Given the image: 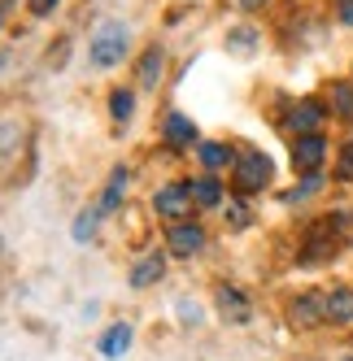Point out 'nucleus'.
<instances>
[{"label": "nucleus", "mask_w": 353, "mask_h": 361, "mask_svg": "<svg viewBox=\"0 0 353 361\" xmlns=\"http://www.w3.org/2000/svg\"><path fill=\"white\" fill-rule=\"evenodd\" d=\"M327 314H323V296L318 292H306V296H297L292 300V322L297 326H314V322H323Z\"/></svg>", "instance_id": "9d476101"}, {"label": "nucleus", "mask_w": 353, "mask_h": 361, "mask_svg": "<svg viewBox=\"0 0 353 361\" xmlns=\"http://www.w3.org/2000/svg\"><path fill=\"white\" fill-rule=\"evenodd\" d=\"M323 314L332 322H353V288H336L323 296Z\"/></svg>", "instance_id": "9b49d317"}, {"label": "nucleus", "mask_w": 353, "mask_h": 361, "mask_svg": "<svg viewBox=\"0 0 353 361\" xmlns=\"http://www.w3.org/2000/svg\"><path fill=\"white\" fill-rule=\"evenodd\" d=\"M323 157H327V140L323 135H301V140H292V166L301 174H318Z\"/></svg>", "instance_id": "39448f33"}, {"label": "nucleus", "mask_w": 353, "mask_h": 361, "mask_svg": "<svg viewBox=\"0 0 353 361\" xmlns=\"http://www.w3.org/2000/svg\"><path fill=\"white\" fill-rule=\"evenodd\" d=\"M323 118H327V114H323L318 100H297V105L288 109V126L297 131V140H301V135H318Z\"/></svg>", "instance_id": "0eeeda50"}, {"label": "nucleus", "mask_w": 353, "mask_h": 361, "mask_svg": "<svg viewBox=\"0 0 353 361\" xmlns=\"http://www.w3.org/2000/svg\"><path fill=\"white\" fill-rule=\"evenodd\" d=\"M340 178H353V144H345L340 152Z\"/></svg>", "instance_id": "393cba45"}, {"label": "nucleus", "mask_w": 353, "mask_h": 361, "mask_svg": "<svg viewBox=\"0 0 353 361\" xmlns=\"http://www.w3.org/2000/svg\"><path fill=\"white\" fill-rule=\"evenodd\" d=\"M0 248H5V240H0Z\"/></svg>", "instance_id": "cd10ccee"}, {"label": "nucleus", "mask_w": 353, "mask_h": 361, "mask_svg": "<svg viewBox=\"0 0 353 361\" xmlns=\"http://www.w3.org/2000/svg\"><path fill=\"white\" fill-rule=\"evenodd\" d=\"M318 183H323L318 174H306V183H297L292 192H284V200H288V204H297V200H306L310 192H318Z\"/></svg>", "instance_id": "4be33fe9"}, {"label": "nucleus", "mask_w": 353, "mask_h": 361, "mask_svg": "<svg viewBox=\"0 0 353 361\" xmlns=\"http://www.w3.org/2000/svg\"><path fill=\"white\" fill-rule=\"evenodd\" d=\"M253 48H258V31H253V27H236L232 35H227V53H236V57H253Z\"/></svg>", "instance_id": "a211bd4d"}, {"label": "nucleus", "mask_w": 353, "mask_h": 361, "mask_svg": "<svg viewBox=\"0 0 353 361\" xmlns=\"http://www.w3.org/2000/svg\"><path fill=\"white\" fill-rule=\"evenodd\" d=\"M109 114H114V122H127V118L136 114V92H131V87H118V92L109 96Z\"/></svg>", "instance_id": "6ab92c4d"}, {"label": "nucleus", "mask_w": 353, "mask_h": 361, "mask_svg": "<svg viewBox=\"0 0 353 361\" xmlns=\"http://www.w3.org/2000/svg\"><path fill=\"white\" fill-rule=\"evenodd\" d=\"M227 222H232V226H249V209H244V204H227Z\"/></svg>", "instance_id": "5701e85b"}, {"label": "nucleus", "mask_w": 353, "mask_h": 361, "mask_svg": "<svg viewBox=\"0 0 353 361\" xmlns=\"http://www.w3.org/2000/svg\"><path fill=\"white\" fill-rule=\"evenodd\" d=\"M166 244H170L174 257H192V252L205 248V231H201L196 222H174V226L166 231Z\"/></svg>", "instance_id": "423d86ee"}, {"label": "nucleus", "mask_w": 353, "mask_h": 361, "mask_svg": "<svg viewBox=\"0 0 353 361\" xmlns=\"http://www.w3.org/2000/svg\"><path fill=\"white\" fill-rule=\"evenodd\" d=\"M201 166H205L210 174L214 170H222V166H236V152H232V144H218V140H210V144H201Z\"/></svg>", "instance_id": "2eb2a0df"}, {"label": "nucleus", "mask_w": 353, "mask_h": 361, "mask_svg": "<svg viewBox=\"0 0 353 361\" xmlns=\"http://www.w3.org/2000/svg\"><path fill=\"white\" fill-rule=\"evenodd\" d=\"M214 300H218V314L227 318V322H249V314H253V305H249V296L240 292V288H222L214 292Z\"/></svg>", "instance_id": "6e6552de"}, {"label": "nucleus", "mask_w": 353, "mask_h": 361, "mask_svg": "<svg viewBox=\"0 0 353 361\" xmlns=\"http://www.w3.org/2000/svg\"><path fill=\"white\" fill-rule=\"evenodd\" d=\"M27 9H31L35 18H48V13L57 9V0H27Z\"/></svg>", "instance_id": "b1692460"}, {"label": "nucleus", "mask_w": 353, "mask_h": 361, "mask_svg": "<svg viewBox=\"0 0 353 361\" xmlns=\"http://www.w3.org/2000/svg\"><path fill=\"white\" fill-rule=\"evenodd\" d=\"M345 361H353V357H345Z\"/></svg>", "instance_id": "c85d7f7f"}, {"label": "nucleus", "mask_w": 353, "mask_h": 361, "mask_svg": "<svg viewBox=\"0 0 353 361\" xmlns=\"http://www.w3.org/2000/svg\"><path fill=\"white\" fill-rule=\"evenodd\" d=\"M332 109L340 118H353V87L349 83H332Z\"/></svg>", "instance_id": "412c9836"}, {"label": "nucleus", "mask_w": 353, "mask_h": 361, "mask_svg": "<svg viewBox=\"0 0 353 361\" xmlns=\"http://www.w3.org/2000/svg\"><path fill=\"white\" fill-rule=\"evenodd\" d=\"M192 183H166L157 196H153V209L162 214V218H170V222H184L188 214H192Z\"/></svg>", "instance_id": "20e7f679"}, {"label": "nucleus", "mask_w": 353, "mask_h": 361, "mask_svg": "<svg viewBox=\"0 0 353 361\" xmlns=\"http://www.w3.org/2000/svg\"><path fill=\"white\" fill-rule=\"evenodd\" d=\"M236 5H240V9H262L266 0H236Z\"/></svg>", "instance_id": "bb28decb"}, {"label": "nucleus", "mask_w": 353, "mask_h": 361, "mask_svg": "<svg viewBox=\"0 0 353 361\" xmlns=\"http://www.w3.org/2000/svg\"><path fill=\"white\" fill-rule=\"evenodd\" d=\"M92 66L96 70H114L122 57H127V27H122V22H100L96 27V35H92Z\"/></svg>", "instance_id": "f03ea898"}, {"label": "nucleus", "mask_w": 353, "mask_h": 361, "mask_svg": "<svg viewBox=\"0 0 353 361\" xmlns=\"http://www.w3.org/2000/svg\"><path fill=\"white\" fill-rule=\"evenodd\" d=\"M270 174H275V161L266 157V152H249V157L236 161V192L240 196H253L270 183Z\"/></svg>", "instance_id": "7ed1b4c3"}, {"label": "nucleus", "mask_w": 353, "mask_h": 361, "mask_svg": "<svg viewBox=\"0 0 353 361\" xmlns=\"http://www.w3.org/2000/svg\"><path fill=\"white\" fill-rule=\"evenodd\" d=\"M192 200L201 204V209H214V204L222 200L218 178H214V174H201V178H192Z\"/></svg>", "instance_id": "f3484780"}, {"label": "nucleus", "mask_w": 353, "mask_h": 361, "mask_svg": "<svg viewBox=\"0 0 353 361\" xmlns=\"http://www.w3.org/2000/svg\"><path fill=\"white\" fill-rule=\"evenodd\" d=\"M162 74H166V53H162L157 44L144 48V57H140V87H157Z\"/></svg>", "instance_id": "f8f14e48"}, {"label": "nucleus", "mask_w": 353, "mask_h": 361, "mask_svg": "<svg viewBox=\"0 0 353 361\" xmlns=\"http://www.w3.org/2000/svg\"><path fill=\"white\" fill-rule=\"evenodd\" d=\"M162 274H166V257L162 252H148V257H140L136 270H131V288H148V283H157Z\"/></svg>", "instance_id": "ddd939ff"}, {"label": "nucleus", "mask_w": 353, "mask_h": 361, "mask_svg": "<svg viewBox=\"0 0 353 361\" xmlns=\"http://www.w3.org/2000/svg\"><path fill=\"white\" fill-rule=\"evenodd\" d=\"M96 348L105 353V357H122V353L131 348V326H127V322H114L105 335H100V344H96Z\"/></svg>", "instance_id": "dca6fc26"}, {"label": "nucleus", "mask_w": 353, "mask_h": 361, "mask_svg": "<svg viewBox=\"0 0 353 361\" xmlns=\"http://www.w3.org/2000/svg\"><path fill=\"white\" fill-rule=\"evenodd\" d=\"M345 226H349V218H345V214L318 218V222L310 226V240H306V248H301V262H306V266H314V262H327V257H336V252H340V244L349 240V235H345Z\"/></svg>", "instance_id": "f257e3e1"}, {"label": "nucleus", "mask_w": 353, "mask_h": 361, "mask_svg": "<svg viewBox=\"0 0 353 361\" xmlns=\"http://www.w3.org/2000/svg\"><path fill=\"white\" fill-rule=\"evenodd\" d=\"M162 135H166V144L170 148H192L196 144V126H192V118L188 114H166V126H162Z\"/></svg>", "instance_id": "1a4fd4ad"}, {"label": "nucleus", "mask_w": 353, "mask_h": 361, "mask_svg": "<svg viewBox=\"0 0 353 361\" xmlns=\"http://www.w3.org/2000/svg\"><path fill=\"white\" fill-rule=\"evenodd\" d=\"M122 192H127V170H114V174H109V183H105V192H100V200H96L100 218L114 214L118 204H122Z\"/></svg>", "instance_id": "4468645a"}, {"label": "nucleus", "mask_w": 353, "mask_h": 361, "mask_svg": "<svg viewBox=\"0 0 353 361\" xmlns=\"http://www.w3.org/2000/svg\"><path fill=\"white\" fill-rule=\"evenodd\" d=\"M96 222H100V209H96V204H92V209H83L79 218H74V231H70V235L79 240V244H88V240L96 235Z\"/></svg>", "instance_id": "aec40b11"}, {"label": "nucleus", "mask_w": 353, "mask_h": 361, "mask_svg": "<svg viewBox=\"0 0 353 361\" xmlns=\"http://www.w3.org/2000/svg\"><path fill=\"white\" fill-rule=\"evenodd\" d=\"M336 13H340L345 27H353V0H336Z\"/></svg>", "instance_id": "a878e982"}]
</instances>
